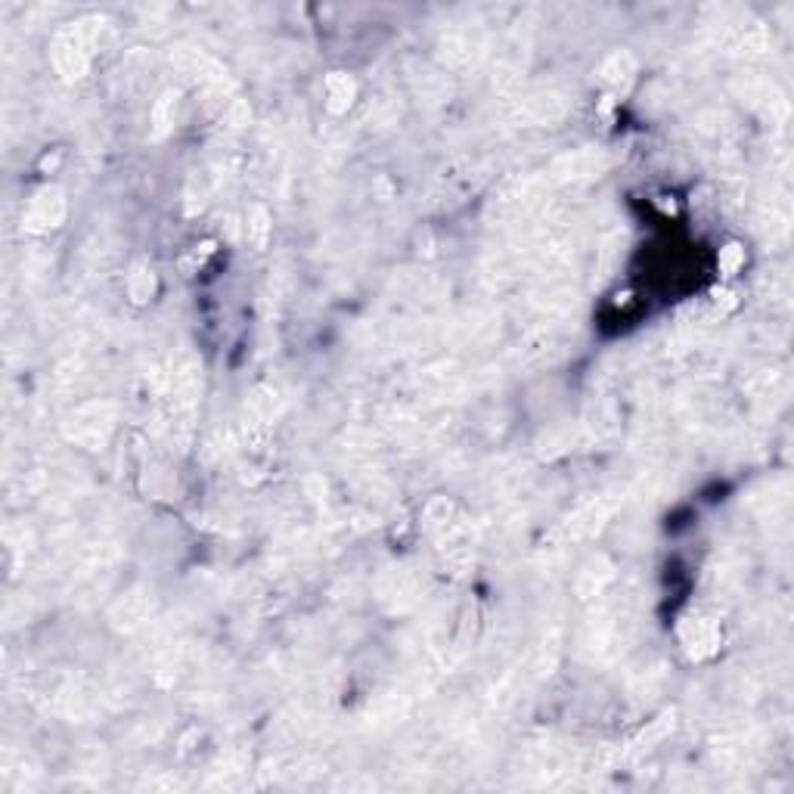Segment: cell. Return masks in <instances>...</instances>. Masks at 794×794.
<instances>
[{
	"instance_id": "cell-9",
	"label": "cell",
	"mask_w": 794,
	"mask_h": 794,
	"mask_svg": "<svg viewBox=\"0 0 794 794\" xmlns=\"http://www.w3.org/2000/svg\"><path fill=\"white\" fill-rule=\"evenodd\" d=\"M680 642H683L689 658L705 661V658L717 655V649H720V627H717L714 618L689 615V618L680 624Z\"/></svg>"
},
{
	"instance_id": "cell-7",
	"label": "cell",
	"mask_w": 794,
	"mask_h": 794,
	"mask_svg": "<svg viewBox=\"0 0 794 794\" xmlns=\"http://www.w3.org/2000/svg\"><path fill=\"white\" fill-rule=\"evenodd\" d=\"M153 615H156V596H153V590L137 586V590H131L127 596H122V600L112 605L109 620H112L115 630L134 634V630L146 627V624L153 620Z\"/></svg>"
},
{
	"instance_id": "cell-13",
	"label": "cell",
	"mask_w": 794,
	"mask_h": 794,
	"mask_svg": "<svg viewBox=\"0 0 794 794\" xmlns=\"http://www.w3.org/2000/svg\"><path fill=\"white\" fill-rule=\"evenodd\" d=\"M177 107H180V93L177 90H165L159 100H156V107H153V137L159 141L165 137L177 122Z\"/></svg>"
},
{
	"instance_id": "cell-16",
	"label": "cell",
	"mask_w": 794,
	"mask_h": 794,
	"mask_svg": "<svg viewBox=\"0 0 794 794\" xmlns=\"http://www.w3.org/2000/svg\"><path fill=\"white\" fill-rule=\"evenodd\" d=\"M741 265H745V251L739 246H726L720 251V273L724 277H733V273H739Z\"/></svg>"
},
{
	"instance_id": "cell-3",
	"label": "cell",
	"mask_w": 794,
	"mask_h": 794,
	"mask_svg": "<svg viewBox=\"0 0 794 794\" xmlns=\"http://www.w3.org/2000/svg\"><path fill=\"white\" fill-rule=\"evenodd\" d=\"M484 54H488L484 25H478V22H459V25L444 32L441 56L447 59L450 69H472V66L481 63Z\"/></svg>"
},
{
	"instance_id": "cell-11",
	"label": "cell",
	"mask_w": 794,
	"mask_h": 794,
	"mask_svg": "<svg viewBox=\"0 0 794 794\" xmlns=\"http://www.w3.org/2000/svg\"><path fill=\"white\" fill-rule=\"evenodd\" d=\"M634 75H636V59L627 51H615V54H608L602 59L600 66V81L605 85L608 90H627L634 85Z\"/></svg>"
},
{
	"instance_id": "cell-1",
	"label": "cell",
	"mask_w": 794,
	"mask_h": 794,
	"mask_svg": "<svg viewBox=\"0 0 794 794\" xmlns=\"http://www.w3.org/2000/svg\"><path fill=\"white\" fill-rule=\"evenodd\" d=\"M109 35V22L100 16L81 19L69 29H63L54 37V69L66 81H81L88 75L93 54L103 47V37Z\"/></svg>"
},
{
	"instance_id": "cell-15",
	"label": "cell",
	"mask_w": 794,
	"mask_h": 794,
	"mask_svg": "<svg viewBox=\"0 0 794 794\" xmlns=\"http://www.w3.org/2000/svg\"><path fill=\"white\" fill-rule=\"evenodd\" d=\"M153 295H156V273H153V267L137 265L127 277V299L134 304H146V301H153Z\"/></svg>"
},
{
	"instance_id": "cell-8",
	"label": "cell",
	"mask_w": 794,
	"mask_h": 794,
	"mask_svg": "<svg viewBox=\"0 0 794 794\" xmlns=\"http://www.w3.org/2000/svg\"><path fill=\"white\" fill-rule=\"evenodd\" d=\"M620 506V500L615 494H605V496H596V500H590V503H583L581 510L574 512V515H568L566 525H562V537L566 540H583V537H593L596 530L615 515V510Z\"/></svg>"
},
{
	"instance_id": "cell-2",
	"label": "cell",
	"mask_w": 794,
	"mask_h": 794,
	"mask_svg": "<svg viewBox=\"0 0 794 794\" xmlns=\"http://www.w3.org/2000/svg\"><path fill=\"white\" fill-rule=\"evenodd\" d=\"M112 428H115V404L90 401V404L78 406L66 420V438L88 450H100L112 438Z\"/></svg>"
},
{
	"instance_id": "cell-5",
	"label": "cell",
	"mask_w": 794,
	"mask_h": 794,
	"mask_svg": "<svg viewBox=\"0 0 794 794\" xmlns=\"http://www.w3.org/2000/svg\"><path fill=\"white\" fill-rule=\"evenodd\" d=\"M566 115V100L556 90H534L515 100L510 109V119L515 124H552Z\"/></svg>"
},
{
	"instance_id": "cell-14",
	"label": "cell",
	"mask_w": 794,
	"mask_h": 794,
	"mask_svg": "<svg viewBox=\"0 0 794 794\" xmlns=\"http://www.w3.org/2000/svg\"><path fill=\"white\" fill-rule=\"evenodd\" d=\"M270 233H273V227H270V214H267L265 205H248V212H246L248 246L261 251V248L267 246V239H270Z\"/></svg>"
},
{
	"instance_id": "cell-10",
	"label": "cell",
	"mask_w": 794,
	"mask_h": 794,
	"mask_svg": "<svg viewBox=\"0 0 794 794\" xmlns=\"http://www.w3.org/2000/svg\"><path fill=\"white\" fill-rule=\"evenodd\" d=\"M615 583V566L605 559V556H596L583 566L581 578H578V596L581 600H596V596H605V590Z\"/></svg>"
},
{
	"instance_id": "cell-12",
	"label": "cell",
	"mask_w": 794,
	"mask_h": 794,
	"mask_svg": "<svg viewBox=\"0 0 794 794\" xmlns=\"http://www.w3.org/2000/svg\"><path fill=\"white\" fill-rule=\"evenodd\" d=\"M323 97H326V109H329L333 115H345V112L354 107L357 85H354L351 75L333 71V75H326V81H323Z\"/></svg>"
},
{
	"instance_id": "cell-4",
	"label": "cell",
	"mask_w": 794,
	"mask_h": 794,
	"mask_svg": "<svg viewBox=\"0 0 794 794\" xmlns=\"http://www.w3.org/2000/svg\"><path fill=\"white\" fill-rule=\"evenodd\" d=\"M66 212H69L66 193L59 187H41L29 199V209L22 214V230L32 233V236H44V233H51V230H56L66 221Z\"/></svg>"
},
{
	"instance_id": "cell-6",
	"label": "cell",
	"mask_w": 794,
	"mask_h": 794,
	"mask_svg": "<svg viewBox=\"0 0 794 794\" xmlns=\"http://www.w3.org/2000/svg\"><path fill=\"white\" fill-rule=\"evenodd\" d=\"M602 168H605V159L596 149H581V153L552 161V168L547 171V183L549 187H578V183L600 177Z\"/></svg>"
}]
</instances>
